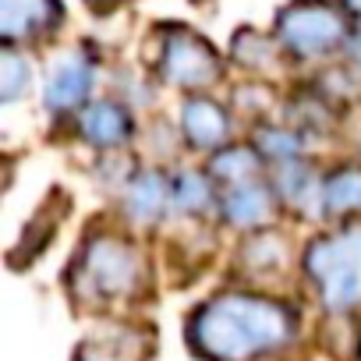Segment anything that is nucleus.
<instances>
[{"mask_svg":"<svg viewBox=\"0 0 361 361\" xmlns=\"http://www.w3.org/2000/svg\"><path fill=\"white\" fill-rule=\"evenodd\" d=\"M92 82H96V64L82 54V50H71L64 57H57L47 71V82H43V103L50 114H68L75 106H82L92 92Z\"/></svg>","mask_w":361,"mask_h":361,"instance_id":"6","label":"nucleus"},{"mask_svg":"<svg viewBox=\"0 0 361 361\" xmlns=\"http://www.w3.org/2000/svg\"><path fill=\"white\" fill-rule=\"evenodd\" d=\"M255 142L276 163H298V156H301V138L294 131H287V128H262L255 135Z\"/></svg>","mask_w":361,"mask_h":361,"instance_id":"18","label":"nucleus"},{"mask_svg":"<svg viewBox=\"0 0 361 361\" xmlns=\"http://www.w3.org/2000/svg\"><path fill=\"white\" fill-rule=\"evenodd\" d=\"M224 216L234 227H262L273 216V195L269 188L245 180V185H227L224 192Z\"/></svg>","mask_w":361,"mask_h":361,"instance_id":"11","label":"nucleus"},{"mask_svg":"<svg viewBox=\"0 0 361 361\" xmlns=\"http://www.w3.org/2000/svg\"><path fill=\"white\" fill-rule=\"evenodd\" d=\"M354 209H361V170L347 166V170L329 173L322 180V213L343 216V213H354Z\"/></svg>","mask_w":361,"mask_h":361,"instance_id":"13","label":"nucleus"},{"mask_svg":"<svg viewBox=\"0 0 361 361\" xmlns=\"http://www.w3.org/2000/svg\"><path fill=\"white\" fill-rule=\"evenodd\" d=\"M173 202V180L159 170H138L124 188V213L135 224H156Z\"/></svg>","mask_w":361,"mask_h":361,"instance_id":"8","label":"nucleus"},{"mask_svg":"<svg viewBox=\"0 0 361 361\" xmlns=\"http://www.w3.org/2000/svg\"><path fill=\"white\" fill-rule=\"evenodd\" d=\"M340 8H343L350 18H357V22H361V0H340Z\"/></svg>","mask_w":361,"mask_h":361,"instance_id":"20","label":"nucleus"},{"mask_svg":"<svg viewBox=\"0 0 361 361\" xmlns=\"http://www.w3.org/2000/svg\"><path fill=\"white\" fill-rule=\"evenodd\" d=\"M188 336L209 361H252L294 336V315L273 298L231 290L206 301L192 315Z\"/></svg>","mask_w":361,"mask_h":361,"instance_id":"1","label":"nucleus"},{"mask_svg":"<svg viewBox=\"0 0 361 361\" xmlns=\"http://www.w3.org/2000/svg\"><path fill=\"white\" fill-rule=\"evenodd\" d=\"M96 4H114V0H96Z\"/></svg>","mask_w":361,"mask_h":361,"instance_id":"21","label":"nucleus"},{"mask_svg":"<svg viewBox=\"0 0 361 361\" xmlns=\"http://www.w3.org/2000/svg\"><path fill=\"white\" fill-rule=\"evenodd\" d=\"M131 135V114L114 103V99H96L82 110V138L99 145V149H114L124 145Z\"/></svg>","mask_w":361,"mask_h":361,"instance_id":"10","label":"nucleus"},{"mask_svg":"<svg viewBox=\"0 0 361 361\" xmlns=\"http://www.w3.org/2000/svg\"><path fill=\"white\" fill-rule=\"evenodd\" d=\"M305 273L312 276L329 312L361 305V227H343L315 238L305 252Z\"/></svg>","mask_w":361,"mask_h":361,"instance_id":"2","label":"nucleus"},{"mask_svg":"<svg viewBox=\"0 0 361 361\" xmlns=\"http://www.w3.org/2000/svg\"><path fill=\"white\" fill-rule=\"evenodd\" d=\"M142 276V262L135 255V248L114 234H99L92 238L75 266V290L82 301H121L138 287Z\"/></svg>","mask_w":361,"mask_h":361,"instance_id":"4","label":"nucleus"},{"mask_svg":"<svg viewBox=\"0 0 361 361\" xmlns=\"http://www.w3.org/2000/svg\"><path fill=\"white\" fill-rule=\"evenodd\" d=\"M82 361H142L138 333H128V329L99 333L92 343L82 347Z\"/></svg>","mask_w":361,"mask_h":361,"instance_id":"14","label":"nucleus"},{"mask_svg":"<svg viewBox=\"0 0 361 361\" xmlns=\"http://www.w3.org/2000/svg\"><path fill=\"white\" fill-rule=\"evenodd\" d=\"M255 170H259V156L248 145H231L227 152H220L213 159V173L220 180H227V185H245V180H255Z\"/></svg>","mask_w":361,"mask_h":361,"instance_id":"15","label":"nucleus"},{"mask_svg":"<svg viewBox=\"0 0 361 361\" xmlns=\"http://www.w3.org/2000/svg\"><path fill=\"white\" fill-rule=\"evenodd\" d=\"M32 82V64L29 57H22L15 47L4 50V57H0V96H4V103H15Z\"/></svg>","mask_w":361,"mask_h":361,"instance_id":"16","label":"nucleus"},{"mask_svg":"<svg viewBox=\"0 0 361 361\" xmlns=\"http://www.w3.org/2000/svg\"><path fill=\"white\" fill-rule=\"evenodd\" d=\"M180 131H185V138L195 149H216V145L227 142L231 121H227V114H224L220 103L195 96V99L185 103V110H180Z\"/></svg>","mask_w":361,"mask_h":361,"instance_id":"9","label":"nucleus"},{"mask_svg":"<svg viewBox=\"0 0 361 361\" xmlns=\"http://www.w3.org/2000/svg\"><path fill=\"white\" fill-rule=\"evenodd\" d=\"M213 199L209 192V180L195 170H185V173H177L173 177V206L177 209H185V213H195V209H206Z\"/></svg>","mask_w":361,"mask_h":361,"instance_id":"17","label":"nucleus"},{"mask_svg":"<svg viewBox=\"0 0 361 361\" xmlns=\"http://www.w3.org/2000/svg\"><path fill=\"white\" fill-rule=\"evenodd\" d=\"M61 22V0H0V32L8 47L29 43Z\"/></svg>","mask_w":361,"mask_h":361,"instance_id":"7","label":"nucleus"},{"mask_svg":"<svg viewBox=\"0 0 361 361\" xmlns=\"http://www.w3.org/2000/svg\"><path fill=\"white\" fill-rule=\"evenodd\" d=\"M276 192H280L283 202H290L294 209H305V213L322 206V185L301 163H280L276 166Z\"/></svg>","mask_w":361,"mask_h":361,"instance_id":"12","label":"nucleus"},{"mask_svg":"<svg viewBox=\"0 0 361 361\" xmlns=\"http://www.w3.org/2000/svg\"><path fill=\"white\" fill-rule=\"evenodd\" d=\"M347 57H350V64L361 71V32L350 36V43H347Z\"/></svg>","mask_w":361,"mask_h":361,"instance_id":"19","label":"nucleus"},{"mask_svg":"<svg viewBox=\"0 0 361 361\" xmlns=\"http://www.w3.org/2000/svg\"><path fill=\"white\" fill-rule=\"evenodd\" d=\"M159 71L166 82H173L180 89H206L220 78L224 64H220V54L202 36H195L188 29H173L163 39Z\"/></svg>","mask_w":361,"mask_h":361,"instance_id":"5","label":"nucleus"},{"mask_svg":"<svg viewBox=\"0 0 361 361\" xmlns=\"http://www.w3.org/2000/svg\"><path fill=\"white\" fill-rule=\"evenodd\" d=\"M276 43L298 61H322L350 43L347 11L329 0H294L276 18Z\"/></svg>","mask_w":361,"mask_h":361,"instance_id":"3","label":"nucleus"}]
</instances>
